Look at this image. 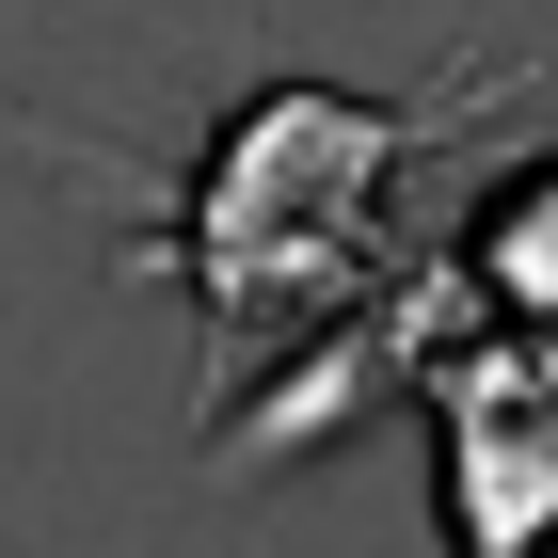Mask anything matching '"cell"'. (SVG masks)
<instances>
[{
	"instance_id": "obj_1",
	"label": "cell",
	"mask_w": 558,
	"mask_h": 558,
	"mask_svg": "<svg viewBox=\"0 0 558 558\" xmlns=\"http://www.w3.org/2000/svg\"><path fill=\"white\" fill-rule=\"evenodd\" d=\"M478 271L511 288V319H526V336H558V160L526 175L495 223H478Z\"/></svg>"
}]
</instances>
